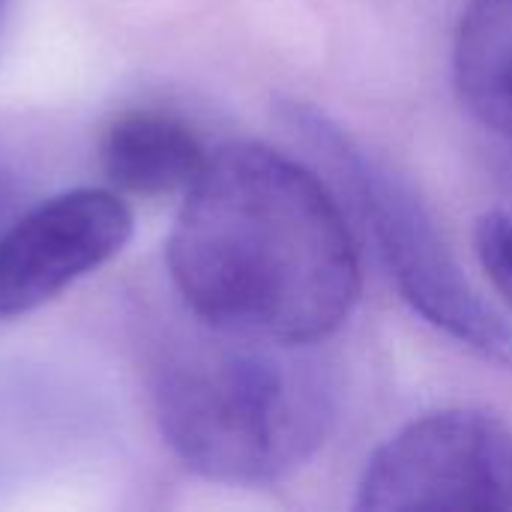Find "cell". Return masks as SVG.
I'll use <instances>...</instances> for the list:
<instances>
[{"mask_svg":"<svg viewBox=\"0 0 512 512\" xmlns=\"http://www.w3.org/2000/svg\"><path fill=\"white\" fill-rule=\"evenodd\" d=\"M282 114L288 129L321 153L348 186L399 294L414 312L483 360L512 369V327L471 285L438 219L408 177L321 108L288 102Z\"/></svg>","mask_w":512,"mask_h":512,"instance_id":"obj_3","label":"cell"},{"mask_svg":"<svg viewBox=\"0 0 512 512\" xmlns=\"http://www.w3.org/2000/svg\"><path fill=\"white\" fill-rule=\"evenodd\" d=\"M129 237L132 210L111 189H69L30 207L0 231V318L54 300Z\"/></svg>","mask_w":512,"mask_h":512,"instance_id":"obj_5","label":"cell"},{"mask_svg":"<svg viewBox=\"0 0 512 512\" xmlns=\"http://www.w3.org/2000/svg\"><path fill=\"white\" fill-rule=\"evenodd\" d=\"M474 240L483 270L512 306V210H489L477 222Z\"/></svg>","mask_w":512,"mask_h":512,"instance_id":"obj_8","label":"cell"},{"mask_svg":"<svg viewBox=\"0 0 512 512\" xmlns=\"http://www.w3.org/2000/svg\"><path fill=\"white\" fill-rule=\"evenodd\" d=\"M12 207H15V186H12V180L0 171V231L12 222Z\"/></svg>","mask_w":512,"mask_h":512,"instance_id":"obj_9","label":"cell"},{"mask_svg":"<svg viewBox=\"0 0 512 512\" xmlns=\"http://www.w3.org/2000/svg\"><path fill=\"white\" fill-rule=\"evenodd\" d=\"M453 69L465 108L512 138V0H471L456 33Z\"/></svg>","mask_w":512,"mask_h":512,"instance_id":"obj_7","label":"cell"},{"mask_svg":"<svg viewBox=\"0 0 512 512\" xmlns=\"http://www.w3.org/2000/svg\"><path fill=\"white\" fill-rule=\"evenodd\" d=\"M171 282L207 327L321 345L360 297L357 240L333 192L264 144L216 150L168 240Z\"/></svg>","mask_w":512,"mask_h":512,"instance_id":"obj_1","label":"cell"},{"mask_svg":"<svg viewBox=\"0 0 512 512\" xmlns=\"http://www.w3.org/2000/svg\"><path fill=\"white\" fill-rule=\"evenodd\" d=\"M210 153L198 132L177 114L132 108L111 120L102 138V168L108 180L141 198L189 192Z\"/></svg>","mask_w":512,"mask_h":512,"instance_id":"obj_6","label":"cell"},{"mask_svg":"<svg viewBox=\"0 0 512 512\" xmlns=\"http://www.w3.org/2000/svg\"><path fill=\"white\" fill-rule=\"evenodd\" d=\"M360 510H512V432L480 411L408 423L369 462Z\"/></svg>","mask_w":512,"mask_h":512,"instance_id":"obj_4","label":"cell"},{"mask_svg":"<svg viewBox=\"0 0 512 512\" xmlns=\"http://www.w3.org/2000/svg\"><path fill=\"white\" fill-rule=\"evenodd\" d=\"M174 456L219 483H273L306 465L333 423V387L315 345L207 327L168 348L153 384Z\"/></svg>","mask_w":512,"mask_h":512,"instance_id":"obj_2","label":"cell"}]
</instances>
